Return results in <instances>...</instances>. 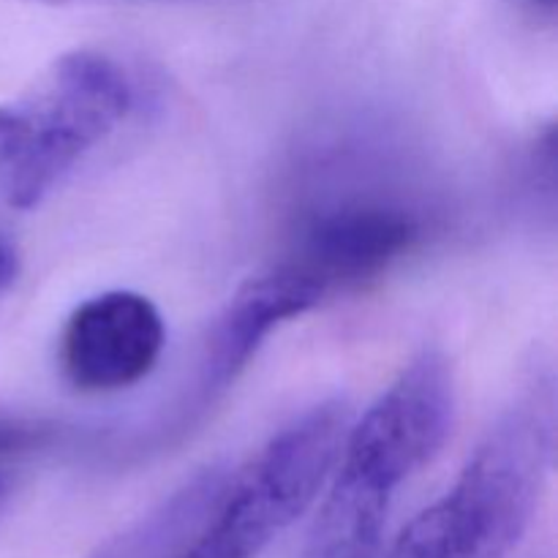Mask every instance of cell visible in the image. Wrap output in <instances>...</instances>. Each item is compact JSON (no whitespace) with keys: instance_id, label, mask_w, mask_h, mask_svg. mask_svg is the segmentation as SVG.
Returning <instances> with one entry per match:
<instances>
[{"instance_id":"1","label":"cell","mask_w":558,"mask_h":558,"mask_svg":"<svg viewBox=\"0 0 558 558\" xmlns=\"http://www.w3.org/2000/svg\"><path fill=\"white\" fill-rule=\"evenodd\" d=\"M556 450L543 374L496 417L445 496L401 529L379 558H507L537 512Z\"/></svg>"},{"instance_id":"2","label":"cell","mask_w":558,"mask_h":558,"mask_svg":"<svg viewBox=\"0 0 558 558\" xmlns=\"http://www.w3.org/2000/svg\"><path fill=\"white\" fill-rule=\"evenodd\" d=\"M349 409L322 401L278 430L238 474L178 558H256L325 490L341 458Z\"/></svg>"},{"instance_id":"3","label":"cell","mask_w":558,"mask_h":558,"mask_svg":"<svg viewBox=\"0 0 558 558\" xmlns=\"http://www.w3.org/2000/svg\"><path fill=\"white\" fill-rule=\"evenodd\" d=\"M134 93L123 69L107 54L76 49L47 69L36 90L20 101L27 134L5 169V199L14 210H33L74 163L118 129Z\"/></svg>"},{"instance_id":"4","label":"cell","mask_w":558,"mask_h":558,"mask_svg":"<svg viewBox=\"0 0 558 558\" xmlns=\"http://www.w3.org/2000/svg\"><path fill=\"white\" fill-rule=\"evenodd\" d=\"M456 423V376L450 360L425 349L390 387L349 423L338 461L401 488L409 477L428 466Z\"/></svg>"},{"instance_id":"5","label":"cell","mask_w":558,"mask_h":558,"mask_svg":"<svg viewBox=\"0 0 558 558\" xmlns=\"http://www.w3.org/2000/svg\"><path fill=\"white\" fill-rule=\"evenodd\" d=\"M167 330L150 298L129 289L85 300L65 322L60 368L74 390H129L156 368Z\"/></svg>"},{"instance_id":"6","label":"cell","mask_w":558,"mask_h":558,"mask_svg":"<svg viewBox=\"0 0 558 558\" xmlns=\"http://www.w3.org/2000/svg\"><path fill=\"white\" fill-rule=\"evenodd\" d=\"M420 238V223L403 207L341 205L305 229L294 265L316 278L327 294L363 287L401 259Z\"/></svg>"},{"instance_id":"7","label":"cell","mask_w":558,"mask_h":558,"mask_svg":"<svg viewBox=\"0 0 558 558\" xmlns=\"http://www.w3.org/2000/svg\"><path fill=\"white\" fill-rule=\"evenodd\" d=\"M327 298V289L294 262L248 278L232 294L210 332L202 368L205 392L213 396L232 385L272 330L319 308Z\"/></svg>"},{"instance_id":"8","label":"cell","mask_w":558,"mask_h":558,"mask_svg":"<svg viewBox=\"0 0 558 558\" xmlns=\"http://www.w3.org/2000/svg\"><path fill=\"white\" fill-rule=\"evenodd\" d=\"M396 490L338 461L300 558H379Z\"/></svg>"},{"instance_id":"9","label":"cell","mask_w":558,"mask_h":558,"mask_svg":"<svg viewBox=\"0 0 558 558\" xmlns=\"http://www.w3.org/2000/svg\"><path fill=\"white\" fill-rule=\"evenodd\" d=\"M232 472L207 466L104 539L87 558H178L221 501Z\"/></svg>"},{"instance_id":"10","label":"cell","mask_w":558,"mask_h":558,"mask_svg":"<svg viewBox=\"0 0 558 558\" xmlns=\"http://www.w3.org/2000/svg\"><path fill=\"white\" fill-rule=\"evenodd\" d=\"M54 428L47 423H33L20 417H0V458L25 456L41 450L52 441Z\"/></svg>"},{"instance_id":"11","label":"cell","mask_w":558,"mask_h":558,"mask_svg":"<svg viewBox=\"0 0 558 558\" xmlns=\"http://www.w3.org/2000/svg\"><path fill=\"white\" fill-rule=\"evenodd\" d=\"M25 134L27 120L20 104L0 107V172H5L14 163L16 153H20L22 142H25Z\"/></svg>"},{"instance_id":"12","label":"cell","mask_w":558,"mask_h":558,"mask_svg":"<svg viewBox=\"0 0 558 558\" xmlns=\"http://www.w3.org/2000/svg\"><path fill=\"white\" fill-rule=\"evenodd\" d=\"M510 3L526 16H532V20L545 22V25H554L556 22L558 0H510Z\"/></svg>"},{"instance_id":"13","label":"cell","mask_w":558,"mask_h":558,"mask_svg":"<svg viewBox=\"0 0 558 558\" xmlns=\"http://www.w3.org/2000/svg\"><path fill=\"white\" fill-rule=\"evenodd\" d=\"M20 276V256H16V248L5 240H0V294L11 287Z\"/></svg>"},{"instance_id":"14","label":"cell","mask_w":558,"mask_h":558,"mask_svg":"<svg viewBox=\"0 0 558 558\" xmlns=\"http://www.w3.org/2000/svg\"><path fill=\"white\" fill-rule=\"evenodd\" d=\"M25 3H44V5H69V3H82V0H25Z\"/></svg>"},{"instance_id":"15","label":"cell","mask_w":558,"mask_h":558,"mask_svg":"<svg viewBox=\"0 0 558 558\" xmlns=\"http://www.w3.org/2000/svg\"><path fill=\"white\" fill-rule=\"evenodd\" d=\"M3 488H5V477H3V472H0V494H3Z\"/></svg>"}]
</instances>
